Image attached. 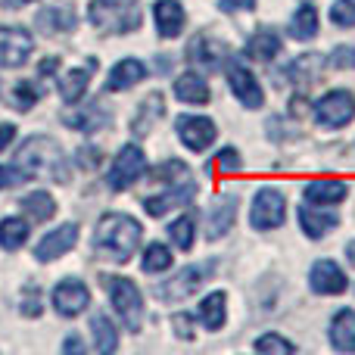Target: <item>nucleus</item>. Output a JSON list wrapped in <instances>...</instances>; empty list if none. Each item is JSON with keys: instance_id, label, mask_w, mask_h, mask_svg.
I'll return each instance as SVG.
<instances>
[{"instance_id": "nucleus-1", "label": "nucleus", "mask_w": 355, "mask_h": 355, "mask_svg": "<svg viewBox=\"0 0 355 355\" xmlns=\"http://www.w3.org/2000/svg\"><path fill=\"white\" fill-rule=\"evenodd\" d=\"M144 237V227L137 218L122 212H110L100 218L97 234H94V252L100 259H110V262H128L137 252Z\"/></svg>"}, {"instance_id": "nucleus-2", "label": "nucleus", "mask_w": 355, "mask_h": 355, "mask_svg": "<svg viewBox=\"0 0 355 355\" xmlns=\"http://www.w3.org/2000/svg\"><path fill=\"white\" fill-rule=\"evenodd\" d=\"M12 166L19 168V175L28 181V178L47 175L50 181L66 184L69 181V168H66V156H62L60 144L50 141V137H31L19 147L16 162Z\"/></svg>"}, {"instance_id": "nucleus-3", "label": "nucleus", "mask_w": 355, "mask_h": 355, "mask_svg": "<svg viewBox=\"0 0 355 355\" xmlns=\"http://www.w3.org/2000/svg\"><path fill=\"white\" fill-rule=\"evenodd\" d=\"M87 19L103 35H128L141 28V6L137 0H94Z\"/></svg>"}, {"instance_id": "nucleus-4", "label": "nucleus", "mask_w": 355, "mask_h": 355, "mask_svg": "<svg viewBox=\"0 0 355 355\" xmlns=\"http://www.w3.org/2000/svg\"><path fill=\"white\" fill-rule=\"evenodd\" d=\"M103 287H106V293H110V302L116 306L122 324L137 334L144 324V296H141V290H137V284L122 275H116V277L110 275V277H103Z\"/></svg>"}, {"instance_id": "nucleus-5", "label": "nucleus", "mask_w": 355, "mask_h": 355, "mask_svg": "<svg viewBox=\"0 0 355 355\" xmlns=\"http://www.w3.org/2000/svg\"><path fill=\"white\" fill-rule=\"evenodd\" d=\"M212 275H215V262H212V259H206V262L187 265V268H181L175 277L156 284L153 293L159 296V300H166V302H184L187 296H193Z\"/></svg>"}, {"instance_id": "nucleus-6", "label": "nucleus", "mask_w": 355, "mask_h": 355, "mask_svg": "<svg viewBox=\"0 0 355 355\" xmlns=\"http://www.w3.org/2000/svg\"><path fill=\"white\" fill-rule=\"evenodd\" d=\"M287 218V200H284L281 190L275 187H262L252 200V212H250V221L256 231H275V227L284 225Z\"/></svg>"}, {"instance_id": "nucleus-7", "label": "nucleus", "mask_w": 355, "mask_h": 355, "mask_svg": "<svg viewBox=\"0 0 355 355\" xmlns=\"http://www.w3.org/2000/svg\"><path fill=\"white\" fill-rule=\"evenodd\" d=\"M147 172V156L141 147L128 144V147L119 150V156L110 166V187L112 190H128L131 184H137Z\"/></svg>"}, {"instance_id": "nucleus-8", "label": "nucleus", "mask_w": 355, "mask_h": 355, "mask_svg": "<svg viewBox=\"0 0 355 355\" xmlns=\"http://www.w3.org/2000/svg\"><path fill=\"white\" fill-rule=\"evenodd\" d=\"M315 119L324 128H343L355 119V97L349 91H331L315 103Z\"/></svg>"}, {"instance_id": "nucleus-9", "label": "nucleus", "mask_w": 355, "mask_h": 355, "mask_svg": "<svg viewBox=\"0 0 355 355\" xmlns=\"http://www.w3.org/2000/svg\"><path fill=\"white\" fill-rule=\"evenodd\" d=\"M35 50V37L28 35L25 28H10V25H0V66L12 69V66H22L25 60L31 56Z\"/></svg>"}, {"instance_id": "nucleus-10", "label": "nucleus", "mask_w": 355, "mask_h": 355, "mask_svg": "<svg viewBox=\"0 0 355 355\" xmlns=\"http://www.w3.org/2000/svg\"><path fill=\"white\" fill-rule=\"evenodd\" d=\"M53 306L62 318H75V315H81L91 306V293H87V287L81 281L66 277V281H60L53 287Z\"/></svg>"}, {"instance_id": "nucleus-11", "label": "nucleus", "mask_w": 355, "mask_h": 355, "mask_svg": "<svg viewBox=\"0 0 355 355\" xmlns=\"http://www.w3.org/2000/svg\"><path fill=\"white\" fill-rule=\"evenodd\" d=\"M178 137H181V144L187 150H193V153H200V150H206L209 144L215 141V125H212V119H206V116H181L178 119Z\"/></svg>"}, {"instance_id": "nucleus-12", "label": "nucleus", "mask_w": 355, "mask_h": 355, "mask_svg": "<svg viewBox=\"0 0 355 355\" xmlns=\"http://www.w3.org/2000/svg\"><path fill=\"white\" fill-rule=\"evenodd\" d=\"M227 81H231L234 97H237L240 103L246 106V110H259V106L265 103V91H262V85H259L256 75H252L246 66H237V62H234V66L227 69Z\"/></svg>"}, {"instance_id": "nucleus-13", "label": "nucleus", "mask_w": 355, "mask_h": 355, "mask_svg": "<svg viewBox=\"0 0 355 355\" xmlns=\"http://www.w3.org/2000/svg\"><path fill=\"white\" fill-rule=\"evenodd\" d=\"M234 221H237V196H231V193L218 196L206 215V237L221 240L234 227Z\"/></svg>"}, {"instance_id": "nucleus-14", "label": "nucleus", "mask_w": 355, "mask_h": 355, "mask_svg": "<svg viewBox=\"0 0 355 355\" xmlns=\"http://www.w3.org/2000/svg\"><path fill=\"white\" fill-rule=\"evenodd\" d=\"M309 284H312V290L321 296H337L346 290V275L337 262L321 259V262H315L312 271H309Z\"/></svg>"}, {"instance_id": "nucleus-15", "label": "nucleus", "mask_w": 355, "mask_h": 355, "mask_svg": "<svg viewBox=\"0 0 355 355\" xmlns=\"http://www.w3.org/2000/svg\"><path fill=\"white\" fill-rule=\"evenodd\" d=\"M78 243V227L69 221V225L56 227V231H50L47 237L41 240V243L35 246V259L37 262H53V259H60L62 252H69L72 246Z\"/></svg>"}, {"instance_id": "nucleus-16", "label": "nucleus", "mask_w": 355, "mask_h": 355, "mask_svg": "<svg viewBox=\"0 0 355 355\" xmlns=\"http://www.w3.org/2000/svg\"><path fill=\"white\" fill-rule=\"evenodd\" d=\"M196 196V184L190 181H178V187L175 190H168V193H159V196H150L144 206H147V212L153 215V218H159V215H166V212H172V209L178 206H187L190 200Z\"/></svg>"}, {"instance_id": "nucleus-17", "label": "nucleus", "mask_w": 355, "mask_h": 355, "mask_svg": "<svg viewBox=\"0 0 355 355\" xmlns=\"http://www.w3.org/2000/svg\"><path fill=\"white\" fill-rule=\"evenodd\" d=\"M225 56H227V47L221 41H215L212 35H196L193 41L187 44V60L196 62V66L215 69V66H221Z\"/></svg>"}, {"instance_id": "nucleus-18", "label": "nucleus", "mask_w": 355, "mask_h": 355, "mask_svg": "<svg viewBox=\"0 0 355 355\" xmlns=\"http://www.w3.org/2000/svg\"><path fill=\"white\" fill-rule=\"evenodd\" d=\"M110 122H112V116L100 103L78 106V110H72V112L62 116V125H69V128H75V131H87V135H91V131L106 128Z\"/></svg>"}, {"instance_id": "nucleus-19", "label": "nucleus", "mask_w": 355, "mask_h": 355, "mask_svg": "<svg viewBox=\"0 0 355 355\" xmlns=\"http://www.w3.org/2000/svg\"><path fill=\"white\" fill-rule=\"evenodd\" d=\"M300 225L312 240H321L327 231H334L340 225V215L331 212V209H318L312 202V206H300Z\"/></svg>"}, {"instance_id": "nucleus-20", "label": "nucleus", "mask_w": 355, "mask_h": 355, "mask_svg": "<svg viewBox=\"0 0 355 355\" xmlns=\"http://www.w3.org/2000/svg\"><path fill=\"white\" fill-rule=\"evenodd\" d=\"M94 72H97V60H87V66L66 72L60 78V97L66 100V103H78V100L85 97L87 85H91V75Z\"/></svg>"}, {"instance_id": "nucleus-21", "label": "nucleus", "mask_w": 355, "mask_h": 355, "mask_svg": "<svg viewBox=\"0 0 355 355\" xmlns=\"http://www.w3.org/2000/svg\"><path fill=\"white\" fill-rule=\"evenodd\" d=\"M153 19H156V28H159V35L166 37H178L184 28V10L178 0H156L153 6Z\"/></svg>"}, {"instance_id": "nucleus-22", "label": "nucleus", "mask_w": 355, "mask_h": 355, "mask_svg": "<svg viewBox=\"0 0 355 355\" xmlns=\"http://www.w3.org/2000/svg\"><path fill=\"white\" fill-rule=\"evenodd\" d=\"M346 184L334 181V178H321V181H309L306 184V200L315 206H337L340 200H346Z\"/></svg>"}, {"instance_id": "nucleus-23", "label": "nucleus", "mask_w": 355, "mask_h": 355, "mask_svg": "<svg viewBox=\"0 0 355 355\" xmlns=\"http://www.w3.org/2000/svg\"><path fill=\"white\" fill-rule=\"evenodd\" d=\"M37 28L44 35H60V31H72L75 28V10L72 6H44L35 16Z\"/></svg>"}, {"instance_id": "nucleus-24", "label": "nucleus", "mask_w": 355, "mask_h": 355, "mask_svg": "<svg viewBox=\"0 0 355 355\" xmlns=\"http://www.w3.org/2000/svg\"><path fill=\"white\" fill-rule=\"evenodd\" d=\"M331 343L340 352H355V312L352 309H343L331 321Z\"/></svg>"}, {"instance_id": "nucleus-25", "label": "nucleus", "mask_w": 355, "mask_h": 355, "mask_svg": "<svg viewBox=\"0 0 355 355\" xmlns=\"http://www.w3.org/2000/svg\"><path fill=\"white\" fill-rule=\"evenodd\" d=\"M144 75H147V69H144L141 60H122L119 66H112L110 81H106V91H128V87L137 85Z\"/></svg>"}, {"instance_id": "nucleus-26", "label": "nucleus", "mask_w": 355, "mask_h": 355, "mask_svg": "<svg viewBox=\"0 0 355 355\" xmlns=\"http://www.w3.org/2000/svg\"><path fill=\"white\" fill-rule=\"evenodd\" d=\"M162 116H166V97H162V94H150V97L141 103V110H137L131 128H135V135H150L156 119H162Z\"/></svg>"}, {"instance_id": "nucleus-27", "label": "nucleus", "mask_w": 355, "mask_h": 355, "mask_svg": "<svg viewBox=\"0 0 355 355\" xmlns=\"http://www.w3.org/2000/svg\"><path fill=\"white\" fill-rule=\"evenodd\" d=\"M175 94H178V100H184V103H193V106H202V103H209V85L200 78V75H193V72H184L181 78L175 81Z\"/></svg>"}, {"instance_id": "nucleus-28", "label": "nucleus", "mask_w": 355, "mask_h": 355, "mask_svg": "<svg viewBox=\"0 0 355 355\" xmlns=\"http://www.w3.org/2000/svg\"><path fill=\"white\" fill-rule=\"evenodd\" d=\"M277 53H281V37H277L275 31H256V35L250 37V44H246V56H252V60H259V62L275 60Z\"/></svg>"}, {"instance_id": "nucleus-29", "label": "nucleus", "mask_w": 355, "mask_h": 355, "mask_svg": "<svg viewBox=\"0 0 355 355\" xmlns=\"http://www.w3.org/2000/svg\"><path fill=\"white\" fill-rule=\"evenodd\" d=\"M225 302H227L225 293H209L200 302V321L206 324V331H221L225 327V318H227Z\"/></svg>"}, {"instance_id": "nucleus-30", "label": "nucleus", "mask_w": 355, "mask_h": 355, "mask_svg": "<svg viewBox=\"0 0 355 355\" xmlns=\"http://www.w3.org/2000/svg\"><path fill=\"white\" fill-rule=\"evenodd\" d=\"M28 240V221L25 218H3L0 221V246L6 252H16Z\"/></svg>"}, {"instance_id": "nucleus-31", "label": "nucleus", "mask_w": 355, "mask_h": 355, "mask_svg": "<svg viewBox=\"0 0 355 355\" xmlns=\"http://www.w3.org/2000/svg\"><path fill=\"white\" fill-rule=\"evenodd\" d=\"M318 35V10L315 6H300L290 22V37L296 41H309V37Z\"/></svg>"}, {"instance_id": "nucleus-32", "label": "nucleus", "mask_w": 355, "mask_h": 355, "mask_svg": "<svg viewBox=\"0 0 355 355\" xmlns=\"http://www.w3.org/2000/svg\"><path fill=\"white\" fill-rule=\"evenodd\" d=\"M22 209L35 221H47V218H53V212H56V200L47 193V190H35V193H28L22 200Z\"/></svg>"}, {"instance_id": "nucleus-33", "label": "nucleus", "mask_w": 355, "mask_h": 355, "mask_svg": "<svg viewBox=\"0 0 355 355\" xmlns=\"http://www.w3.org/2000/svg\"><path fill=\"white\" fill-rule=\"evenodd\" d=\"M321 75V56L318 53H302L300 60L290 66V78L296 85H315V78Z\"/></svg>"}, {"instance_id": "nucleus-34", "label": "nucleus", "mask_w": 355, "mask_h": 355, "mask_svg": "<svg viewBox=\"0 0 355 355\" xmlns=\"http://www.w3.org/2000/svg\"><path fill=\"white\" fill-rule=\"evenodd\" d=\"M91 331H94V340H97L100 352H112L119 346V334H116V327H112V321L106 318V315H94Z\"/></svg>"}, {"instance_id": "nucleus-35", "label": "nucleus", "mask_w": 355, "mask_h": 355, "mask_svg": "<svg viewBox=\"0 0 355 355\" xmlns=\"http://www.w3.org/2000/svg\"><path fill=\"white\" fill-rule=\"evenodd\" d=\"M144 271L147 275H159V271H166V268H172V250L168 246H162V243H150L147 246V252H144Z\"/></svg>"}, {"instance_id": "nucleus-36", "label": "nucleus", "mask_w": 355, "mask_h": 355, "mask_svg": "<svg viewBox=\"0 0 355 355\" xmlns=\"http://www.w3.org/2000/svg\"><path fill=\"white\" fill-rule=\"evenodd\" d=\"M168 237H172V243L178 246V250L187 252L190 246H193V218H190V215L175 218L172 225H168Z\"/></svg>"}, {"instance_id": "nucleus-37", "label": "nucleus", "mask_w": 355, "mask_h": 355, "mask_svg": "<svg viewBox=\"0 0 355 355\" xmlns=\"http://www.w3.org/2000/svg\"><path fill=\"white\" fill-rule=\"evenodd\" d=\"M37 97H41V87H37L35 81H16V85H12V103L22 112H28L31 106L37 103Z\"/></svg>"}, {"instance_id": "nucleus-38", "label": "nucleus", "mask_w": 355, "mask_h": 355, "mask_svg": "<svg viewBox=\"0 0 355 355\" xmlns=\"http://www.w3.org/2000/svg\"><path fill=\"white\" fill-rule=\"evenodd\" d=\"M19 309H22L25 318H37L41 315V287L37 284H25L22 287V300H19Z\"/></svg>"}, {"instance_id": "nucleus-39", "label": "nucleus", "mask_w": 355, "mask_h": 355, "mask_svg": "<svg viewBox=\"0 0 355 355\" xmlns=\"http://www.w3.org/2000/svg\"><path fill=\"white\" fill-rule=\"evenodd\" d=\"M156 181H166V184H172V181H187L190 178V168L184 166L181 159H168V162H162L159 168L153 172Z\"/></svg>"}, {"instance_id": "nucleus-40", "label": "nucleus", "mask_w": 355, "mask_h": 355, "mask_svg": "<svg viewBox=\"0 0 355 355\" xmlns=\"http://www.w3.org/2000/svg\"><path fill=\"white\" fill-rule=\"evenodd\" d=\"M331 22L340 28H352L355 25V0H337L331 6Z\"/></svg>"}, {"instance_id": "nucleus-41", "label": "nucleus", "mask_w": 355, "mask_h": 355, "mask_svg": "<svg viewBox=\"0 0 355 355\" xmlns=\"http://www.w3.org/2000/svg\"><path fill=\"white\" fill-rule=\"evenodd\" d=\"M256 349L268 355V352H293L296 346L290 343L287 337H277V334H265V337H259V340H256Z\"/></svg>"}, {"instance_id": "nucleus-42", "label": "nucleus", "mask_w": 355, "mask_h": 355, "mask_svg": "<svg viewBox=\"0 0 355 355\" xmlns=\"http://www.w3.org/2000/svg\"><path fill=\"white\" fill-rule=\"evenodd\" d=\"M209 175L215 172V168H221V172H240L243 168V162H240V156L234 153V150H221L218 156H215V162H209Z\"/></svg>"}, {"instance_id": "nucleus-43", "label": "nucleus", "mask_w": 355, "mask_h": 355, "mask_svg": "<svg viewBox=\"0 0 355 355\" xmlns=\"http://www.w3.org/2000/svg\"><path fill=\"white\" fill-rule=\"evenodd\" d=\"M331 62L337 69H355V47H349V44L337 47L334 50V56H331Z\"/></svg>"}, {"instance_id": "nucleus-44", "label": "nucleus", "mask_w": 355, "mask_h": 355, "mask_svg": "<svg viewBox=\"0 0 355 355\" xmlns=\"http://www.w3.org/2000/svg\"><path fill=\"white\" fill-rule=\"evenodd\" d=\"M172 324H175V334L178 337H193V318L190 315H184V312H178L175 318H172Z\"/></svg>"}, {"instance_id": "nucleus-45", "label": "nucleus", "mask_w": 355, "mask_h": 355, "mask_svg": "<svg viewBox=\"0 0 355 355\" xmlns=\"http://www.w3.org/2000/svg\"><path fill=\"white\" fill-rule=\"evenodd\" d=\"M25 178L19 175L16 166H0V190L3 187H12V184H22Z\"/></svg>"}, {"instance_id": "nucleus-46", "label": "nucleus", "mask_w": 355, "mask_h": 355, "mask_svg": "<svg viewBox=\"0 0 355 355\" xmlns=\"http://www.w3.org/2000/svg\"><path fill=\"white\" fill-rule=\"evenodd\" d=\"M97 162H100V150H97V147H91V150L81 147V150H78V166H81V168H94Z\"/></svg>"}, {"instance_id": "nucleus-47", "label": "nucleus", "mask_w": 355, "mask_h": 355, "mask_svg": "<svg viewBox=\"0 0 355 355\" xmlns=\"http://www.w3.org/2000/svg\"><path fill=\"white\" fill-rule=\"evenodd\" d=\"M256 6V0H221V10L234 12V10H252Z\"/></svg>"}, {"instance_id": "nucleus-48", "label": "nucleus", "mask_w": 355, "mask_h": 355, "mask_svg": "<svg viewBox=\"0 0 355 355\" xmlns=\"http://www.w3.org/2000/svg\"><path fill=\"white\" fill-rule=\"evenodd\" d=\"M12 135H16V128H12V125H0V150L12 141Z\"/></svg>"}, {"instance_id": "nucleus-49", "label": "nucleus", "mask_w": 355, "mask_h": 355, "mask_svg": "<svg viewBox=\"0 0 355 355\" xmlns=\"http://www.w3.org/2000/svg\"><path fill=\"white\" fill-rule=\"evenodd\" d=\"M62 349H69V352H81V343H78V340H75V337H69Z\"/></svg>"}, {"instance_id": "nucleus-50", "label": "nucleus", "mask_w": 355, "mask_h": 355, "mask_svg": "<svg viewBox=\"0 0 355 355\" xmlns=\"http://www.w3.org/2000/svg\"><path fill=\"white\" fill-rule=\"evenodd\" d=\"M346 259H349V265H355V240L346 246Z\"/></svg>"}, {"instance_id": "nucleus-51", "label": "nucleus", "mask_w": 355, "mask_h": 355, "mask_svg": "<svg viewBox=\"0 0 355 355\" xmlns=\"http://www.w3.org/2000/svg\"><path fill=\"white\" fill-rule=\"evenodd\" d=\"M56 62H60V60H47V62H44V66H41V72H53V69H56Z\"/></svg>"}]
</instances>
